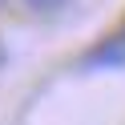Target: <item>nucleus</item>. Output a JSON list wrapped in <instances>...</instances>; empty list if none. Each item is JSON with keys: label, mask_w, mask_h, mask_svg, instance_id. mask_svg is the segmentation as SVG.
I'll return each mask as SVG.
<instances>
[{"label": "nucleus", "mask_w": 125, "mask_h": 125, "mask_svg": "<svg viewBox=\"0 0 125 125\" xmlns=\"http://www.w3.org/2000/svg\"><path fill=\"white\" fill-rule=\"evenodd\" d=\"M69 0H24V8L36 12V16H52V12H61Z\"/></svg>", "instance_id": "2"}, {"label": "nucleus", "mask_w": 125, "mask_h": 125, "mask_svg": "<svg viewBox=\"0 0 125 125\" xmlns=\"http://www.w3.org/2000/svg\"><path fill=\"white\" fill-rule=\"evenodd\" d=\"M4 4H8V0H0V8H4Z\"/></svg>", "instance_id": "3"}, {"label": "nucleus", "mask_w": 125, "mask_h": 125, "mask_svg": "<svg viewBox=\"0 0 125 125\" xmlns=\"http://www.w3.org/2000/svg\"><path fill=\"white\" fill-rule=\"evenodd\" d=\"M81 69H125V28H117L101 44H93L81 57Z\"/></svg>", "instance_id": "1"}]
</instances>
